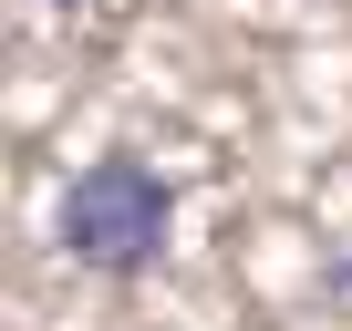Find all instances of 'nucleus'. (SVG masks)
Wrapping results in <instances>:
<instances>
[{
  "mask_svg": "<svg viewBox=\"0 0 352 331\" xmlns=\"http://www.w3.org/2000/svg\"><path fill=\"white\" fill-rule=\"evenodd\" d=\"M166 228H176V187L155 176L145 155H94L83 176L63 187V218H52L63 259L94 269V279H145L166 259Z\"/></svg>",
  "mask_w": 352,
  "mask_h": 331,
  "instance_id": "nucleus-1",
  "label": "nucleus"
},
{
  "mask_svg": "<svg viewBox=\"0 0 352 331\" xmlns=\"http://www.w3.org/2000/svg\"><path fill=\"white\" fill-rule=\"evenodd\" d=\"M331 290H352V259H342V269H331Z\"/></svg>",
  "mask_w": 352,
  "mask_h": 331,
  "instance_id": "nucleus-2",
  "label": "nucleus"
},
{
  "mask_svg": "<svg viewBox=\"0 0 352 331\" xmlns=\"http://www.w3.org/2000/svg\"><path fill=\"white\" fill-rule=\"evenodd\" d=\"M52 11H73V0H52Z\"/></svg>",
  "mask_w": 352,
  "mask_h": 331,
  "instance_id": "nucleus-3",
  "label": "nucleus"
}]
</instances>
